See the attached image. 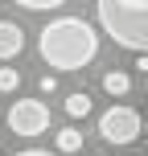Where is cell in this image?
I'll return each mask as SVG.
<instances>
[{"instance_id":"cell-5","label":"cell","mask_w":148,"mask_h":156,"mask_svg":"<svg viewBox=\"0 0 148 156\" xmlns=\"http://www.w3.org/2000/svg\"><path fill=\"white\" fill-rule=\"evenodd\" d=\"M25 49V29L16 21H0V58H16Z\"/></svg>"},{"instance_id":"cell-1","label":"cell","mask_w":148,"mask_h":156,"mask_svg":"<svg viewBox=\"0 0 148 156\" xmlns=\"http://www.w3.org/2000/svg\"><path fill=\"white\" fill-rule=\"evenodd\" d=\"M37 54L54 70H82L99 54V29L82 16H58L37 33Z\"/></svg>"},{"instance_id":"cell-2","label":"cell","mask_w":148,"mask_h":156,"mask_svg":"<svg viewBox=\"0 0 148 156\" xmlns=\"http://www.w3.org/2000/svg\"><path fill=\"white\" fill-rule=\"evenodd\" d=\"M95 21L119 49H136L148 58V0H99Z\"/></svg>"},{"instance_id":"cell-10","label":"cell","mask_w":148,"mask_h":156,"mask_svg":"<svg viewBox=\"0 0 148 156\" xmlns=\"http://www.w3.org/2000/svg\"><path fill=\"white\" fill-rule=\"evenodd\" d=\"M16 86H21V74H16L13 66H0V90H4V94H13Z\"/></svg>"},{"instance_id":"cell-12","label":"cell","mask_w":148,"mask_h":156,"mask_svg":"<svg viewBox=\"0 0 148 156\" xmlns=\"http://www.w3.org/2000/svg\"><path fill=\"white\" fill-rule=\"evenodd\" d=\"M54 90H58V78L45 74V78H41V94H54Z\"/></svg>"},{"instance_id":"cell-6","label":"cell","mask_w":148,"mask_h":156,"mask_svg":"<svg viewBox=\"0 0 148 156\" xmlns=\"http://www.w3.org/2000/svg\"><path fill=\"white\" fill-rule=\"evenodd\" d=\"M103 90H107L111 99L128 94V90H132V74H128V70H107V74H103Z\"/></svg>"},{"instance_id":"cell-13","label":"cell","mask_w":148,"mask_h":156,"mask_svg":"<svg viewBox=\"0 0 148 156\" xmlns=\"http://www.w3.org/2000/svg\"><path fill=\"white\" fill-rule=\"evenodd\" d=\"M136 70H140V74H148V58H136Z\"/></svg>"},{"instance_id":"cell-11","label":"cell","mask_w":148,"mask_h":156,"mask_svg":"<svg viewBox=\"0 0 148 156\" xmlns=\"http://www.w3.org/2000/svg\"><path fill=\"white\" fill-rule=\"evenodd\" d=\"M13 156H58L54 148H21V152H13Z\"/></svg>"},{"instance_id":"cell-3","label":"cell","mask_w":148,"mask_h":156,"mask_svg":"<svg viewBox=\"0 0 148 156\" xmlns=\"http://www.w3.org/2000/svg\"><path fill=\"white\" fill-rule=\"evenodd\" d=\"M140 127H144V119L136 115L132 107H107L99 115V140L124 148V144H136V140H140Z\"/></svg>"},{"instance_id":"cell-14","label":"cell","mask_w":148,"mask_h":156,"mask_svg":"<svg viewBox=\"0 0 148 156\" xmlns=\"http://www.w3.org/2000/svg\"><path fill=\"white\" fill-rule=\"evenodd\" d=\"M144 132H148V119H144V127H140V136H144Z\"/></svg>"},{"instance_id":"cell-4","label":"cell","mask_w":148,"mask_h":156,"mask_svg":"<svg viewBox=\"0 0 148 156\" xmlns=\"http://www.w3.org/2000/svg\"><path fill=\"white\" fill-rule=\"evenodd\" d=\"M8 127L16 136H25V140H33V136H41L49 127V107L41 99H16L8 107Z\"/></svg>"},{"instance_id":"cell-9","label":"cell","mask_w":148,"mask_h":156,"mask_svg":"<svg viewBox=\"0 0 148 156\" xmlns=\"http://www.w3.org/2000/svg\"><path fill=\"white\" fill-rule=\"evenodd\" d=\"M16 8H25V12H49V8H62V0H16Z\"/></svg>"},{"instance_id":"cell-8","label":"cell","mask_w":148,"mask_h":156,"mask_svg":"<svg viewBox=\"0 0 148 156\" xmlns=\"http://www.w3.org/2000/svg\"><path fill=\"white\" fill-rule=\"evenodd\" d=\"M91 107H95V103H91V94H86V90L66 94V115H70V119H86V115H91Z\"/></svg>"},{"instance_id":"cell-7","label":"cell","mask_w":148,"mask_h":156,"mask_svg":"<svg viewBox=\"0 0 148 156\" xmlns=\"http://www.w3.org/2000/svg\"><path fill=\"white\" fill-rule=\"evenodd\" d=\"M82 132H78V127H62V132H58V140H54V152L58 156H70V152H78L82 148Z\"/></svg>"}]
</instances>
